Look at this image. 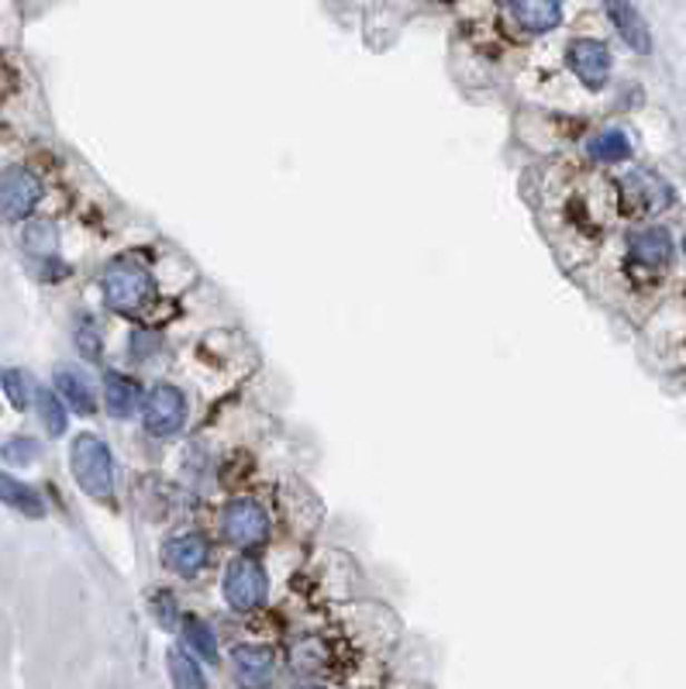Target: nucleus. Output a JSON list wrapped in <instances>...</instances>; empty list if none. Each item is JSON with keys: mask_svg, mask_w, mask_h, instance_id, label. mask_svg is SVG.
I'll return each instance as SVG.
<instances>
[{"mask_svg": "<svg viewBox=\"0 0 686 689\" xmlns=\"http://www.w3.org/2000/svg\"><path fill=\"white\" fill-rule=\"evenodd\" d=\"M604 11L610 18V24L618 28L621 39L635 49V52H653V35H648V24L641 21L638 8L631 0H604Z\"/></svg>", "mask_w": 686, "mask_h": 689, "instance_id": "nucleus-9", "label": "nucleus"}, {"mask_svg": "<svg viewBox=\"0 0 686 689\" xmlns=\"http://www.w3.org/2000/svg\"><path fill=\"white\" fill-rule=\"evenodd\" d=\"M222 534L238 549H252V545H259V541H266L270 518L256 500H232L222 514Z\"/></svg>", "mask_w": 686, "mask_h": 689, "instance_id": "nucleus-5", "label": "nucleus"}, {"mask_svg": "<svg viewBox=\"0 0 686 689\" xmlns=\"http://www.w3.org/2000/svg\"><path fill=\"white\" fill-rule=\"evenodd\" d=\"M39 200H42V184L35 173L28 169L0 173V217L4 222H24Z\"/></svg>", "mask_w": 686, "mask_h": 689, "instance_id": "nucleus-6", "label": "nucleus"}, {"mask_svg": "<svg viewBox=\"0 0 686 689\" xmlns=\"http://www.w3.org/2000/svg\"><path fill=\"white\" fill-rule=\"evenodd\" d=\"M35 401H39V414H42V424L49 434H62L66 431V407L59 401V390H46L39 386L35 390Z\"/></svg>", "mask_w": 686, "mask_h": 689, "instance_id": "nucleus-20", "label": "nucleus"}, {"mask_svg": "<svg viewBox=\"0 0 686 689\" xmlns=\"http://www.w3.org/2000/svg\"><path fill=\"white\" fill-rule=\"evenodd\" d=\"M0 503L24 514V518H46V500L39 496V490H31L28 483L14 480L8 473H0Z\"/></svg>", "mask_w": 686, "mask_h": 689, "instance_id": "nucleus-14", "label": "nucleus"}, {"mask_svg": "<svg viewBox=\"0 0 686 689\" xmlns=\"http://www.w3.org/2000/svg\"><path fill=\"white\" fill-rule=\"evenodd\" d=\"M163 559L176 575L194 579L197 572H204V565L210 559V549H207V541L200 534H176L163 545Z\"/></svg>", "mask_w": 686, "mask_h": 689, "instance_id": "nucleus-8", "label": "nucleus"}, {"mask_svg": "<svg viewBox=\"0 0 686 689\" xmlns=\"http://www.w3.org/2000/svg\"><path fill=\"white\" fill-rule=\"evenodd\" d=\"M232 669L238 676V682L245 686H263L270 682L273 669H276V656L263 644H238L232 651Z\"/></svg>", "mask_w": 686, "mask_h": 689, "instance_id": "nucleus-11", "label": "nucleus"}, {"mask_svg": "<svg viewBox=\"0 0 686 689\" xmlns=\"http://www.w3.org/2000/svg\"><path fill=\"white\" fill-rule=\"evenodd\" d=\"M104 401H107V411L115 417H131L138 411V401H141V390L135 380H128L125 373H107L104 376Z\"/></svg>", "mask_w": 686, "mask_h": 689, "instance_id": "nucleus-13", "label": "nucleus"}, {"mask_svg": "<svg viewBox=\"0 0 686 689\" xmlns=\"http://www.w3.org/2000/svg\"><path fill=\"white\" fill-rule=\"evenodd\" d=\"M166 662H169V679H173L176 686H204V676H200L197 662L187 659L184 651L173 648L169 656H166Z\"/></svg>", "mask_w": 686, "mask_h": 689, "instance_id": "nucleus-22", "label": "nucleus"}, {"mask_svg": "<svg viewBox=\"0 0 686 689\" xmlns=\"http://www.w3.org/2000/svg\"><path fill=\"white\" fill-rule=\"evenodd\" d=\"M104 301L111 304L118 314H141L149 311L156 301V283L153 276L131 259H118L104 269Z\"/></svg>", "mask_w": 686, "mask_h": 689, "instance_id": "nucleus-2", "label": "nucleus"}, {"mask_svg": "<svg viewBox=\"0 0 686 689\" xmlns=\"http://www.w3.org/2000/svg\"><path fill=\"white\" fill-rule=\"evenodd\" d=\"M69 469H74L77 486L94 500L115 496V459L97 434H80L69 449Z\"/></svg>", "mask_w": 686, "mask_h": 689, "instance_id": "nucleus-1", "label": "nucleus"}, {"mask_svg": "<svg viewBox=\"0 0 686 689\" xmlns=\"http://www.w3.org/2000/svg\"><path fill=\"white\" fill-rule=\"evenodd\" d=\"M225 600L232 610L238 613H252V610H259L266 603V593H270V579L263 572L259 562H252V559H235L225 572Z\"/></svg>", "mask_w": 686, "mask_h": 689, "instance_id": "nucleus-3", "label": "nucleus"}, {"mask_svg": "<svg viewBox=\"0 0 686 689\" xmlns=\"http://www.w3.org/2000/svg\"><path fill=\"white\" fill-rule=\"evenodd\" d=\"M0 455H4V462H11V465H28L42 455V449L35 439H11L4 449H0Z\"/></svg>", "mask_w": 686, "mask_h": 689, "instance_id": "nucleus-23", "label": "nucleus"}, {"mask_svg": "<svg viewBox=\"0 0 686 689\" xmlns=\"http://www.w3.org/2000/svg\"><path fill=\"white\" fill-rule=\"evenodd\" d=\"M566 59H569V69L576 72V80H580L584 87H590V90H600L610 77V52L597 39L569 42Z\"/></svg>", "mask_w": 686, "mask_h": 689, "instance_id": "nucleus-7", "label": "nucleus"}, {"mask_svg": "<svg viewBox=\"0 0 686 689\" xmlns=\"http://www.w3.org/2000/svg\"><path fill=\"white\" fill-rule=\"evenodd\" d=\"M187 424V396L169 383H159L146 396V431L156 439H173Z\"/></svg>", "mask_w": 686, "mask_h": 689, "instance_id": "nucleus-4", "label": "nucleus"}, {"mask_svg": "<svg viewBox=\"0 0 686 689\" xmlns=\"http://www.w3.org/2000/svg\"><path fill=\"white\" fill-rule=\"evenodd\" d=\"M77 348H80L87 358H97V355H100V335H97V328H94V321H87V324H80V328H77Z\"/></svg>", "mask_w": 686, "mask_h": 689, "instance_id": "nucleus-24", "label": "nucleus"}, {"mask_svg": "<svg viewBox=\"0 0 686 689\" xmlns=\"http://www.w3.org/2000/svg\"><path fill=\"white\" fill-rule=\"evenodd\" d=\"M625 197L638 214H656V210L669 207V200H673L669 187L653 173H631L625 179Z\"/></svg>", "mask_w": 686, "mask_h": 689, "instance_id": "nucleus-10", "label": "nucleus"}, {"mask_svg": "<svg viewBox=\"0 0 686 689\" xmlns=\"http://www.w3.org/2000/svg\"><path fill=\"white\" fill-rule=\"evenodd\" d=\"M0 383H4L8 401H11L18 411H28L31 396H35V390H31V376L21 373V370H4V373H0Z\"/></svg>", "mask_w": 686, "mask_h": 689, "instance_id": "nucleus-21", "label": "nucleus"}, {"mask_svg": "<svg viewBox=\"0 0 686 689\" xmlns=\"http://www.w3.org/2000/svg\"><path fill=\"white\" fill-rule=\"evenodd\" d=\"M24 248L31 252V256H56V248H59V235L49 222H31L21 235Z\"/></svg>", "mask_w": 686, "mask_h": 689, "instance_id": "nucleus-19", "label": "nucleus"}, {"mask_svg": "<svg viewBox=\"0 0 686 689\" xmlns=\"http://www.w3.org/2000/svg\"><path fill=\"white\" fill-rule=\"evenodd\" d=\"M511 18L531 35H546L562 21V0H511Z\"/></svg>", "mask_w": 686, "mask_h": 689, "instance_id": "nucleus-12", "label": "nucleus"}, {"mask_svg": "<svg viewBox=\"0 0 686 689\" xmlns=\"http://www.w3.org/2000/svg\"><path fill=\"white\" fill-rule=\"evenodd\" d=\"M683 252H686V242H683Z\"/></svg>", "mask_w": 686, "mask_h": 689, "instance_id": "nucleus-25", "label": "nucleus"}, {"mask_svg": "<svg viewBox=\"0 0 686 689\" xmlns=\"http://www.w3.org/2000/svg\"><path fill=\"white\" fill-rule=\"evenodd\" d=\"M631 256L641 263V266H666L669 256H673V242L663 228H645L638 235H631Z\"/></svg>", "mask_w": 686, "mask_h": 689, "instance_id": "nucleus-15", "label": "nucleus"}, {"mask_svg": "<svg viewBox=\"0 0 686 689\" xmlns=\"http://www.w3.org/2000/svg\"><path fill=\"white\" fill-rule=\"evenodd\" d=\"M184 641L197 651V659H204V662H218V641H214V631L204 624V621H197V618H187L184 621Z\"/></svg>", "mask_w": 686, "mask_h": 689, "instance_id": "nucleus-18", "label": "nucleus"}, {"mask_svg": "<svg viewBox=\"0 0 686 689\" xmlns=\"http://www.w3.org/2000/svg\"><path fill=\"white\" fill-rule=\"evenodd\" d=\"M590 156L597 159V163H625L628 156H631V141H628V135L625 131H600L597 138H590Z\"/></svg>", "mask_w": 686, "mask_h": 689, "instance_id": "nucleus-17", "label": "nucleus"}, {"mask_svg": "<svg viewBox=\"0 0 686 689\" xmlns=\"http://www.w3.org/2000/svg\"><path fill=\"white\" fill-rule=\"evenodd\" d=\"M56 390H59V396L74 411H80V414H94L97 411V396H94L87 376H80L74 370H59L56 373Z\"/></svg>", "mask_w": 686, "mask_h": 689, "instance_id": "nucleus-16", "label": "nucleus"}]
</instances>
